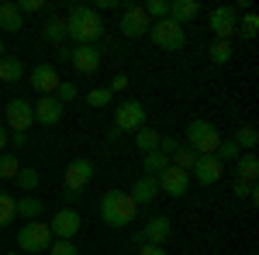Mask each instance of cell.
Returning <instances> with one entry per match:
<instances>
[{
	"instance_id": "cell-1",
	"label": "cell",
	"mask_w": 259,
	"mask_h": 255,
	"mask_svg": "<svg viewBox=\"0 0 259 255\" xmlns=\"http://www.w3.org/2000/svg\"><path fill=\"white\" fill-rule=\"evenodd\" d=\"M66 38H73V45H97L104 38V21L94 7H69L66 14Z\"/></svg>"
},
{
	"instance_id": "cell-2",
	"label": "cell",
	"mask_w": 259,
	"mask_h": 255,
	"mask_svg": "<svg viewBox=\"0 0 259 255\" xmlns=\"http://www.w3.org/2000/svg\"><path fill=\"white\" fill-rule=\"evenodd\" d=\"M135 214H139V203L124 190H107L100 196V217L107 228H128L135 221Z\"/></svg>"
},
{
	"instance_id": "cell-3",
	"label": "cell",
	"mask_w": 259,
	"mask_h": 255,
	"mask_svg": "<svg viewBox=\"0 0 259 255\" xmlns=\"http://www.w3.org/2000/svg\"><path fill=\"white\" fill-rule=\"evenodd\" d=\"M218 141H221L218 128H214L211 121H204V118L190 121L187 131H183V145H190L197 156H214V152H218Z\"/></svg>"
},
{
	"instance_id": "cell-4",
	"label": "cell",
	"mask_w": 259,
	"mask_h": 255,
	"mask_svg": "<svg viewBox=\"0 0 259 255\" xmlns=\"http://www.w3.org/2000/svg\"><path fill=\"white\" fill-rule=\"evenodd\" d=\"M149 38H152V45H156V48H162V52H180V48L187 45V31L180 28L177 21L162 18V21H152Z\"/></svg>"
},
{
	"instance_id": "cell-5",
	"label": "cell",
	"mask_w": 259,
	"mask_h": 255,
	"mask_svg": "<svg viewBox=\"0 0 259 255\" xmlns=\"http://www.w3.org/2000/svg\"><path fill=\"white\" fill-rule=\"evenodd\" d=\"M56 238H52V231H49V224L45 221H24V228L18 231V248L21 252H45L49 245H52Z\"/></svg>"
},
{
	"instance_id": "cell-6",
	"label": "cell",
	"mask_w": 259,
	"mask_h": 255,
	"mask_svg": "<svg viewBox=\"0 0 259 255\" xmlns=\"http://www.w3.org/2000/svg\"><path fill=\"white\" fill-rule=\"evenodd\" d=\"M121 35L124 38H145L149 35V28H152V21L145 14V7L142 4H128V7H121V21H118Z\"/></svg>"
},
{
	"instance_id": "cell-7",
	"label": "cell",
	"mask_w": 259,
	"mask_h": 255,
	"mask_svg": "<svg viewBox=\"0 0 259 255\" xmlns=\"http://www.w3.org/2000/svg\"><path fill=\"white\" fill-rule=\"evenodd\" d=\"M80 228H83V217L76 214V207H62L49 221V231H52L56 241H73V238L80 235Z\"/></svg>"
},
{
	"instance_id": "cell-8",
	"label": "cell",
	"mask_w": 259,
	"mask_h": 255,
	"mask_svg": "<svg viewBox=\"0 0 259 255\" xmlns=\"http://www.w3.org/2000/svg\"><path fill=\"white\" fill-rule=\"evenodd\" d=\"M114 128H118L121 135H135L139 128H145V107H142L139 100H121L118 107H114Z\"/></svg>"
},
{
	"instance_id": "cell-9",
	"label": "cell",
	"mask_w": 259,
	"mask_h": 255,
	"mask_svg": "<svg viewBox=\"0 0 259 255\" xmlns=\"http://www.w3.org/2000/svg\"><path fill=\"white\" fill-rule=\"evenodd\" d=\"M4 121H7L11 135H28V128L35 124V111H31V104H28V100L14 97L7 107H4Z\"/></svg>"
},
{
	"instance_id": "cell-10",
	"label": "cell",
	"mask_w": 259,
	"mask_h": 255,
	"mask_svg": "<svg viewBox=\"0 0 259 255\" xmlns=\"http://www.w3.org/2000/svg\"><path fill=\"white\" fill-rule=\"evenodd\" d=\"M28 79H31V90H35L38 97H56V90H59V83H62L52 62H38V66L28 73Z\"/></svg>"
},
{
	"instance_id": "cell-11",
	"label": "cell",
	"mask_w": 259,
	"mask_h": 255,
	"mask_svg": "<svg viewBox=\"0 0 259 255\" xmlns=\"http://www.w3.org/2000/svg\"><path fill=\"white\" fill-rule=\"evenodd\" d=\"M235 31H239V14H235V7H228V4H225V7H214V11H211V35L232 41Z\"/></svg>"
},
{
	"instance_id": "cell-12",
	"label": "cell",
	"mask_w": 259,
	"mask_h": 255,
	"mask_svg": "<svg viewBox=\"0 0 259 255\" xmlns=\"http://www.w3.org/2000/svg\"><path fill=\"white\" fill-rule=\"evenodd\" d=\"M156 183H159V193H166V196H187V190H190V173H183L177 166H166L159 176H156Z\"/></svg>"
},
{
	"instance_id": "cell-13",
	"label": "cell",
	"mask_w": 259,
	"mask_h": 255,
	"mask_svg": "<svg viewBox=\"0 0 259 255\" xmlns=\"http://www.w3.org/2000/svg\"><path fill=\"white\" fill-rule=\"evenodd\" d=\"M90 179H94V162L90 159H73L66 166V173H62V190H76L80 193Z\"/></svg>"
},
{
	"instance_id": "cell-14",
	"label": "cell",
	"mask_w": 259,
	"mask_h": 255,
	"mask_svg": "<svg viewBox=\"0 0 259 255\" xmlns=\"http://www.w3.org/2000/svg\"><path fill=\"white\" fill-rule=\"evenodd\" d=\"M69 66H73L76 73H83V76L97 73V69H100V48H97V45H73Z\"/></svg>"
},
{
	"instance_id": "cell-15",
	"label": "cell",
	"mask_w": 259,
	"mask_h": 255,
	"mask_svg": "<svg viewBox=\"0 0 259 255\" xmlns=\"http://www.w3.org/2000/svg\"><path fill=\"white\" fill-rule=\"evenodd\" d=\"M142 235H145V245H166L169 238H173V221L166 214H156L145 221V228H142Z\"/></svg>"
},
{
	"instance_id": "cell-16",
	"label": "cell",
	"mask_w": 259,
	"mask_h": 255,
	"mask_svg": "<svg viewBox=\"0 0 259 255\" xmlns=\"http://www.w3.org/2000/svg\"><path fill=\"white\" fill-rule=\"evenodd\" d=\"M31 111H35V121H38V124H45V128L59 124L62 114H66V107H62L56 97H41L38 104H31Z\"/></svg>"
},
{
	"instance_id": "cell-17",
	"label": "cell",
	"mask_w": 259,
	"mask_h": 255,
	"mask_svg": "<svg viewBox=\"0 0 259 255\" xmlns=\"http://www.w3.org/2000/svg\"><path fill=\"white\" fill-rule=\"evenodd\" d=\"M221 173H225V166H221L214 156H200V159H197V166L190 169V176L197 179L200 186H211V183H218Z\"/></svg>"
},
{
	"instance_id": "cell-18",
	"label": "cell",
	"mask_w": 259,
	"mask_h": 255,
	"mask_svg": "<svg viewBox=\"0 0 259 255\" xmlns=\"http://www.w3.org/2000/svg\"><path fill=\"white\" fill-rule=\"evenodd\" d=\"M128 196L139 203V207H145V203H152L156 196H159V183H156V176H142L132 190H128Z\"/></svg>"
},
{
	"instance_id": "cell-19",
	"label": "cell",
	"mask_w": 259,
	"mask_h": 255,
	"mask_svg": "<svg viewBox=\"0 0 259 255\" xmlns=\"http://www.w3.org/2000/svg\"><path fill=\"white\" fill-rule=\"evenodd\" d=\"M197 14H200V4H197V0H169V14H166V18L177 21L180 28H183L187 21H194Z\"/></svg>"
},
{
	"instance_id": "cell-20",
	"label": "cell",
	"mask_w": 259,
	"mask_h": 255,
	"mask_svg": "<svg viewBox=\"0 0 259 255\" xmlns=\"http://www.w3.org/2000/svg\"><path fill=\"white\" fill-rule=\"evenodd\" d=\"M21 28H24V18L18 14L14 0H0V31H7V35H18Z\"/></svg>"
},
{
	"instance_id": "cell-21",
	"label": "cell",
	"mask_w": 259,
	"mask_h": 255,
	"mask_svg": "<svg viewBox=\"0 0 259 255\" xmlns=\"http://www.w3.org/2000/svg\"><path fill=\"white\" fill-rule=\"evenodd\" d=\"M41 41H49V45H66V18L52 14V18L45 21V28H41Z\"/></svg>"
},
{
	"instance_id": "cell-22",
	"label": "cell",
	"mask_w": 259,
	"mask_h": 255,
	"mask_svg": "<svg viewBox=\"0 0 259 255\" xmlns=\"http://www.w3.org/2000/svg\"><path fill=\"white\" fill-rule=\"evenodd\" d=\"M18 217H24V221H38L41 214H45V203H41L35 193H24V196H18Z\"/></svg>"
},
{
	"instance_id": "cell-23",
	"label": "cell",
	"mask_w": 259,
	"mask_h": 255,
	"mask_svg": "<svg viewBox=\"0 0 259 255\" xmlns=\"http://www.w3.org/2000/svg\"><path fill=\"white\" fill-rule=\"evenodd\" d=\"M235 173H239L235 179H245V183H256V176H259V159L252 156V152H245V156H239V159H235Z\"/></svg>"
},
{
	"instance_id": "cell-24",
	"label": "cell",
	"mask_w": 259,
	"mask_h": 255,
	"mask_svg": "<svg viewBox=\"0 0 259 255\" xmlns=\"http://www.w3.org/2000/svg\"><path fill=\"white\" fill-rule=\"evenodd\" d=\"M24 76V62L18 56H4L0 59V83H18Z\"/></svg>"
},
{
	"instance_id": "cell-25",
	"label": "cell",
	"mask_w": 259,
	"mask_h": 255,
	"mask_svg": "<svg viewBox=\"0 0 259 255\" xmlns=\"http://www.w3.org/2000/svg\"><path fill=\"white\" fill-rule=\"evenodd\" d=\"M197 152H194V148H190V145H183V141H180V148L177 152H173V159H169V166H177V169H183V173H190V169H194V166H197Z\"/></svg>"
},
{
	"instance_id": "cell-26",
	"label": "cell",
	"mask_w": 259,
	"mask_h": 255,
	"mask_svg": "<svg viewBox=\"0 0 259 255\" xmlns=\"http://www.w3.org/2000/svg\"><path fill=\"white\" fill-rule=\"evenodd\" d=\"M14 183H18L21 193H35V190H38V183H41V176H38V169H31V166H21L18 176H14Z\"/></svg>"
},
{
	"instance_id": "cell-27",
	"label": "cell",
	"mask_w": 259,
	"mask_h": 255,
	"mask_svg": "<svg viewBox=\"0 0 259 255\" xmlns=\"http://www.w3.org/2000/svg\"><path fill=\"white\" fill-rule=\"evenodd\" d=\"M235 145H239V152L245 148V152H252L259 145V131H256V124H242L239 131H235V138H232Z\"/></svg>"
},
{
	"instance_id": "cell-28",
	"label": "cell",
	"mask_w": 259,
	"mask_h": 255,
	"mask_svg": "<svg viewBox=\"0 0 259 255\" xmlns=\"http://www.w3.org/2000/svg\"><path fill=\"white\" fill-rule=\"evenodd\" d=\"M159 138L162 135L156 131V128H139V131H135V145L149 156V152H156V148H159Z\"/></svg>"
},
{
	"instance_id": "cell-29",
	"label": "cell",
	"mask_w": 259,
	"mask_h": 255,
	"mask_svg": "<svg viewBox=\"0 0 259 255\" xmlns=\"http://www.w3.org/2000/svg\"><path fill=\"white\" fill-rule=\"evenodd\" d=\"M207 56H211V62H214V66H225V62L232 59V41L211 38V45H207Z\"/></svg>"
},
{
	"instance_id": "cell-30",
	"label": "cell",
	"mask_w": 259,
	"mask_h": 255,
	"mask_svg": "<svg viewBox=\"0 0 259 255\" xmlns=\"http://www.w3.org/2000/svg\"><path fill=\"white\" fill-rule=\"evenodd\" d=\"M239 38H245V41H252L259 35V14L256 11H245L242 14V21H239V31H235Z\"/></svg>"
},
{
	"instance_id": "cell-31",
	"label": "cell",
	"mask_w": 259,
	"mask_h": 255,
	"mask_svg": "<svg viewBox=\"0 0 259 255\" xmlns=\"http://www.w3.org/2000/svg\"><path fill=\"white\" fill-rule=\"evenodd\" d=\"M18 200L7 193V190H0V228H7L14 217H18V207H14Z\"/></svg>"
},
{
	"instance_id": "cell-32",
	"label": "cell",
	"mask_w": 259,
	"mask_h": 255,
	"mask_svg": "<svg viewBox=\"0 0 259 255\" xmlns=\"http://www.w3.org/2000/svg\"><path fill=\"white\" fill-rule=\"evenodd\" d=\"M166 166H169V159L162 156V152H149V156L142 159V169H145V176H159Z\"/></svg>"
},
{
	"instance_id": "cell-33",
	"label": "cell",
	"mask_w": 259,
	"mask_h": 255,
	"mask_svg": "<svg viewBox=\"0 0 259 255\" xmlns=\"http://www.w3.org/2000/svg\"><path fill=\"white\" fill-rule=\"evenodd\" d=\"M214 159H218L221 166L235 162V159H239V145H235L232 138H221V141H218V152H214Z\"/></svg>"
},
{
	"instance_id": "cell-34",
	"label": "cell",
	"mask_w": 259,
	"mask_h": 255,
	"mask_svg": "<svg viewBox=\"0 0 259 255\" xmlns=\"http://www.w3.org/2000/svg\"><path fill=\"white\" fill-rule=\"evenodd\" d=\"M21 169L18 156H7V152H0V179H14Z\"/></svg>"
},
{
	"instance_id": "cell-35",
	"label": "cell",
	"mask_w": 259,
	"mask_h": 255,
	"mask_svg": "<svg viewBox=\"0 0 259 255\" xmlns=\"http://www.w3.org/2000/svg\"><path fill=\"white\" fill-rule=\"evenodd\" d=\"M111 100H114V93H111L107 86H97V90L87 93V104H90V107H111Z\"/></svg>"
},
{
	"instance_id": "cell-36",
	"label": "cell",
	"mask_w": 259,
	"mask_h": 255,
	"mask_svg": "<svg viewBox=\"0 0 259 255\" xmlns=\"http://www.w3.org/2000/svg\"><path fill=\"white\" fill-rule=\"evenodd\" d=\"M142 7H145L149 21H162L169 14V0H149V4H142Z\"/></svg>"
},
{
	"instance_id": "cell-37",
	"label": "cell",
	"mask_w": 259,
	"mask_h": 255,
	"mask_svg": "<svg viewBox=\"0 0 259 255\" xmlns=\"http://www.w3.org/2000/svg\"><path fill=\"white\" fill-rule=\"evenodd\" d=\"M76 97H80V86H76V83H59V90H56V100H59L62 107H66V104H73Z\"/></svg>"
},
{
	"instance_id": "cell-38",
	"label": "cell",
	"mask_w": 259,
	"mask_h": 255,
	"mask_svg": "<svg viewBox=\"0 0 259 255\" xmlns=\"http://www.w3.org/2000/svg\"><path fill=\"white\" fill-rule=\"evenodd\" d=\"M177 148H180V138L162 135V138H159V148H156V152H162L166 159H173V152H177Z\"/></svg>"
},
{
	"instance_id": "cell-39",
	"label": "cell",
	"mask_w": 259,
	"mask_h": 255,
	"mask_svg": "<svg viewBox=\"0 0 259 255\" xmlns=\"http://www.w3.org/2000/svg\"><path fill=\"white\" fill-rule=\"evenodd\" d=\"M49 255H80V248L73 241H52L49 245Z\"/></svg>"
},
{
	"instance_id": "cell-40",
	"label": "cell",
	"mask_w": 259,
	"mask_h": 255,
	"mask_svg": "<svg viewBox=\"0 0 259 255\" xmlns=\"http://www.w3.org/2000/svg\"><path fill=\"white\" fill-rule=\"evenodd\" d=\"M14 7H18L21 18H24V14H38V11H45V4H41V0H18Z\"/></svg>"
},
{
	"instance_id": "cell-41",
	"label": "cell",
	"mask_w": 259,
	"mask_h": 255,
	"mask_svg": "<svg viewBox=\"0 0 259 255\" xmlns=\"http://www.w3.org/2000/svg\"><path fill=\"white\" fill-rule=\"evenodd\" d=\"M107 90H111V93H121V90H128V76H124V73H121V76H114Z\"/></svg>"
},
{
	"instance_id": "cell-42",
	"label": "cell",
	"mask_w": 259,
	"mask_h": 255,
	"mask_svg": "<svg viewBox=\"0 0 259 255\" xmlns=\"http://www.w3.org/2000/svg\"><path fill=\"white\" fill-rule=\"evenodd\" d=\"M80 196L83 193H76V190H62V203H66V207H76V203H80Z\"/></svg>"
},
{
	"instance_id": "cell-43",
	"label": "cell",
	"mask_w": 259,
	"mask_h": 255,
	"mask_svg": "<svg viewBox=\"0 0 259 255\" xmlns=\"http://www.w3.org/2000/svg\"><path fill=\"white\" fill-rule=\"evenodd\" d=\"M139 255H166L162 245H139Z\"/></svg>"
},
{
	"instance_id": "cell-44",
	"label": "cell",
	"mask_w": 259,
	"mask_h": 255,
	"mask_svg": "<svg viewBox=\"0 0 259 255\" xmlns=\"http://www.w3.org/2000/svg\"><path fill=\"white\" fill-rule=\"evenodd\" d=\"M7 145H14V148H24V145H28V135H7Z\"/></svg>"
},
{
	"instance_id": "cell-45",
	"label": "cell",
	"mask_w": 259,
	"mask_h": 255,
	"mask_svg": "<svg viewBox=\"0 0 259 255\" xmlns=\"http://www.w3.org/2000/svg\"><path fill=\"white\" fill-rule=\"evenodd\" d=\"M69 56H73V48L69 45H59V62H69Z\"/></svg>"
},
{
	"instance_id": "cell-46",
	"label": "cell",
	"mask_w": 259,
	"mask_h": 255,
	"mask_svg": "<svg viewBox=\"0 0 259 255\" xmlns=\"http://www.w3.org/2000/svg\"><path fill=\"white\" fill-rule=\"evenodd\" d=\"M4 145H7V131H4V124H0V152H4Z\"/></svg>"
},
{
	"instance_id": "cell-47",
	"label": "cell",
	"mask_w": 259,
	"mask_h": 255,
	"mask_svg": "<svg viewBox=\"0 0 259 255\" xmlns=\"http://www.w3.org/2000/svg\"><path fill=\"white\" fill-rule=\"evenodd\" d=\"M4 56H7V45H4V38H0V59H4Z\"/></svg>"
},
{
	"instance_id": "cell-48",
	"label": "cell",
	"mask_w": 259,
	"mask_h": 255,
	"mask_svg": "<svg viewBox=\"0 0 259 255\" xmlns=\"http://www.w3.org/2000/svg\"><path fill=\"white\" fill-rule=\"evenodd\" d=\"M7 255H14V252H7Z\"/></svg>"
}]
</instances>
